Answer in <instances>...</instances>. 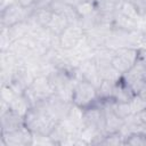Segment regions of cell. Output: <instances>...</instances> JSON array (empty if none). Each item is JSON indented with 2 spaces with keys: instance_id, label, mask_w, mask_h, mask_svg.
I'll return each instance as SVG.
<instances>
[{
  "instance_id": "obj_1",
  "label": "cell",
  "mask_w": 146,
  "mask_h": 146,
  "mask_svg": "<svg viewBox=\"0 0 146 146\" xmlns=\"http://www.w3.org/2000/svg\"><path fill=\"white\" fill-rule=\"evenodd\" d=\"M58 122L59 121H57L47 111L43 102L31 107L24 116V124L32 133H41L49 136Z\"/></svg>"
},
{
  "instance_id": "obj_2",
  "label": "cell",
  "mask_w": 146,
  "mask_h": 146,
  "mask_svg": "<svg viewBox=\"0 0 146 146\" xmlns=\"http://www.w3.org/2000/svg\"><path fill=\"white\" fill-rule=\"evenodd\" d=\"M98 100H99L98 91L96 86H94L91 82L83 79L76 80L73 88V96H72L73 104L84 110L87 107L95 105Z\"/></svg>"
},
{
  "instance_id": "obj_3",
  "label": "cell",
  "mask_w": 146,
  "mask_h": 146,
  "mask_svg": "<svg viewBox=\"0 0 146 146\" xmlns=\"http://www.w3.org/2000/svg\"><path fill=\"white\" fill-rule=\"evenodd\" d=\"M138 49L135 47H120L116 48L112 57L111 64L122 75L127 73L136 63L138 57Z\"/></svg>"
},
{
  "instance_id": "obj_4",
  "label": "cell",
  "mask_w": 146,
  "mask_h": 146,
  "mask_svg": "<svg viewBox=\"0 0 146 146\" xmlns=\"http://www.w3.org/2000/svg\"><path fill=\"white\" fill-rule=\"evenodd\" d=\"M32 8H25L18 2H14L1 10V27H9L29 18Z\"/></svg>"
},
{
  "instance_id": "obj_5",
  "label": "cell",
  "mask_w": 146,
  "mask_h": 146,
  "mask_svg": "<svg viewBox=\"0 0 146 146\" xmlns=\"http://www.w3.org/2000/svg\"><path fill=\"white\" fill-rule=\"evenodd\" d=\"M86 36L84 30L78 24H70L59 35L58 42L59 47L64 50H72L74 49Z\"/></svg>"
},
{
  "instance_id": "obj_6",
  "label": "cell",
  "mask_w": 146,
  "mask_h": 146,
  "mask_svg": "<svg viewBox=\"0 0 146 146\" xmlns=\"http://www.w3.org/2000/svg\"><path fill=\"white\" fill-rule=\"evenodd\" d=\"M1 146H27L33 145V133L25 127L1 133Z\"/></svg>"
},
{
  "instance_id": "obj_7",
  "label": "cell",
  "mask_w": 146,
  "mask_h": 146,
  "mask_svg": "<svg viewBox=\"0 0 146 146\" xmlns=\"http://www.w3.org/2000/svg\"><path fill=\"white\" fill-rule=\"evenodd\" d=\"M44 106L47 108V111L57 120V121H63L67 117L70 110L72 107L71 102L64 100L60 97H58L57 95H52L51 97H49L48 99L43 100Z\"/></svg>"
},
{
  "instance_id": "obj_8",
  "label": "cell",
  "mask_w": 146,
  "mask_h": 146,
  "mask_svg": "<svg viewBox=\"0 0 146 146\" xmlns=\"http://www.w3.org/2000/svg\"><path fill=\"white\" fill-rule=\"evenodd\" d=\"M76 72H78L79 79L87 80L96 87H98L102 82V78H100V74H99V71H98V66H97L94 57L86 58V59L81 60V63L79 64V66L76 68Z\"/></svg>"
},
{
  "instance_id": "obj_9",
  "label": "cell",
  "mask_w": 146,
  "mask_h": 146,
  "mask_svg": "<svg viewBox=\"0 0 146 146\" xmlns=\"http://www.w3.org/2000/svg\"><path fill=\"white\" fill-rule=\"evenodd\" d=\"M29 87L34 92V95L36 96V98L39 99L40 103L48 99L49 97H51L55 94V90H54L47 75H42V74L36 75Z\"/></svg>"
},
{
  "instance_id": "obj_10",
  "label": "cell",
  "mask_w": 146,
  "mask_h": 146,
  "mask_svg": "<svg viewBox=\"0 0 146 146\" xmlns=\"http://www.w3.org/2000/svg\"><path fill=\"white\" fill-rule=\"evenodd\" d=\"M0 117H1V133L9 132V131L16 130V129L25 125L24 124V117L16 114L10 108L6 113L1 114Z\"/></svg>"
},
{
  "instance_id": "obj_11",
  "label": "cell",
  "mask_w": 146,
  "mask_h": 146,
  "mask_svg": "<svg viewBox=\"0 0 146 146\" xmlns=\"http://www.w3.org/2000/svg\"><path fill=\"white\" fill-rule=\"evenodd\" d=\"M7 30H8L9 36H10L13 42L18 41V40L25 38L27 34H30V26H29V23L26 21L19 22L15 25H11V26L7 27Z\"/></svg>"
},
{
  "instance_id": "obj_12",
  "label": "cell",
  "mask_w": 146,
  "mask_h": 146,
  "mask_svg": "<svg viewBox=\"0 0 146 146\" xmlns=\"http://www.w3.org/2000/svg\"><path fill=\"white\" fill-rule=\"evenodd\" d=\"M31 107H32L31 104L27 102V99L24 97L23 94L22 95H17L11 100V103L9 104V108L13 112H15L16 114H18V115H21L23 117L26 115V113L30 111Z\"/></svg>"
},
{
  "instance_id": "obj_13",
  "label": "cell",
  "mask_w": 146,
  "mask_h": 146,
  "mask_svg": "<svg viewBox=\"0 0 146 146\" xmlns=\"http://www.w3.org/2000/svg\"><path fill=\"white\" fill-rule=\"evenodd\" d=\"M68 25H70V22H68L64 16L54 13L52 18H51L50 23L48 24L47 29H48L51 33H54L55 35L58 36V35H59V34H60V33H62Z\"/></svg>"
},
{
  "instance_id": "obj_14",
  "label": "cell",
  "mask_w": 146,
  "mask_h": 146,
  "mask_svg": "<svg viewBox=\"0 0 146 146\" xmlns=\"http://www.w3.org/2000/svg\"><path fill=\"white\" fill-rule=\"evenodd\" d=\"M117 10L120 13H122L124 16L133 19V21H137L141 18V16L139 15L137 8L135 7V5L131 2V1H128V0H120L119 2V6H117Z\"/></svg>"
},
{
  "instance_id": "obj_15",
  "label": "cell",
  "mask_w": 146,
  "mask_h": 146,
  "mask_svg": "<svg viewBox=\"0 0 146 146\" xmlns=\"http://www.w3.org/2000/svg\"><path fill=\"white\" fill-rule=\"evenodd\" d=\"M74 8H75V11H76L79 18L90 16L97 11L95 1H79Z\"/></svg>"
},
{
  "instance_id": "obj_16",
  "label": "cell",
  "mask_w": 146,
  "mask_h": 146,
  "mask_svg": "<svg viewBox=\"0 0 146 146\" xmlns=\"http://www.w3.org/2000/svg\"><path fill=\"white\" fill-rule=\"evenodd\" d=\"M124 145L146 146V133L143 131H136L128 135L124 139Z\"/></svg>"
},
{
  "instance_id": "obj_17",
  "label": "cell",
  "mask_w": 146,
  "mask_h": 146,
  "mask_svg": "<svg viewBox=\"0 0 146 146\" xmlns=\"http://www.w3.org/2000/svg\"><path fill=\"white\" fill-rule=\"evenodd\" d=\"M17 96V94L14 91V89L9 84H2L1 86V100H5L6 103L10 104L11 100Z\"/></svg>"
},
{
  "instance_id": "obj_18",
  "label": "cell",
  "mask_w": 146,
  "mask_h": 146,
  "mask_svg": "<svg viewBox=\"0 0 146 146\" xmlns=\"http://www.w3.org/2000/svg\"><path fill=\"white\" fill-rule=\"evenodd\" d=\"M130 106H131L132 113L137 114L140 111H143L144 108H146V102L144 99H141L138 95H133V97L130 99Z\"/></svg>"
},
{
  "instance_id": "obj_19",
  "label": "cell",
  "mask_w": 146,
  "mask_h": 146,
  "mask_svg": "<svg viewBox=\"0 0 146 146\" xmlns=\"http://www.w3.org/2000/svg\"><path fill=\"white\" fill-rule=\"evenodd\" d=\"M13 41L9 36L8 30L7 27H1V36H0V46H1V51H7L10 46H11Z\"/></svg>"
},
{
  "instance_id": "obj_20",
  "label": "cell",
  "mask_w": 146,
  "mask_h": 146,
  "mask_svg": "<svg viewBox=\"0 0 146 146\" xmlns=\"http://www.w3.org/2000/svg\"><path fill=\"white\" fill-rule=\"evenodd\" d=\"M16 2H18L21 6H23L25 8H32L35 5L36 0H16Z\"/></svg>"
},
{
  "instance_id": "obj_21",
  "label": "cell",
  "mask_w": 146,
  "mask_h": 146,
  "mask_svg": "<svg viewBox=\"0 0 146 146\" xmlns=\"http://www.w3.org/2000/svg\"><path fill=\"white\" fill-rule=\"evenodd\" d=\"M137 116L140 120V122L143 123V125L146 127V108H144L143 111H140L139 113H137Z\"/></svg>"
},
{
  "instance_id": "obj_22",
  "label": "cell",
  "mask_w": 146,
  "mask_h": 146,
  "mask_svg": "<svg viewBox=\"0 0 146 146\" xmlns=\"http://www.w3.org/2000/svg\"><path fill=\"white\" fill-rule=\"evenodd\" d=\"M136 95H138L141 99H144V100L146 102V80L144 81L143 87L140 88V90H139V91H138V94H136Z\"/></svg>"
},
{
  "instance_id": "obj_23",
  "label": "cell",
  "mask_w": 146,
  "mask_h": 146,
  "mask_svg": "<svg viewBox=\"0 0 146 146\" xmlns=\"http://www.w3.org/2000/svg\"><path fill=\"white\" fill-rule=\"evenodd\" d=\"M14 2H16V0H1V10L6 7H8L9 5L14 3Z\"/></svg>"
},
{
  "instance_id": "obj_24",
  "label": "cell",
  "mask_w": 146,
  "mask_h": 146,
  "mask_svg": "<svg viewBox=\"0 0 146 146\" xmlns=\"http://www.w3.org/2000/svg\"><path fill=\"white\" fill-rule=\"evenodd\" d=\"M60 1H63L64 3H67V5H70V6H73V7H75L76 3L79 2L78 0H60Z\"/></svg>"
},
{
  "instance_id": "obj_25",
  "label": "cell",
  "mask_w": 146,
  "mask_h": 146,
  "mask_svg": "<svg viewBox=\"0 0 146 146\" xmlns=\"http://www.w3.org/2000/svg\"><path fill=\"white\" fill-rule=\"evenodd\" d=\"M78 1H95V0H78Z\"/></svg>"
}]
</instances>
